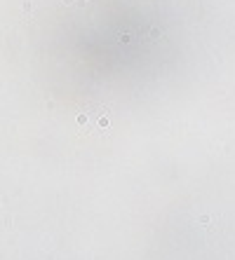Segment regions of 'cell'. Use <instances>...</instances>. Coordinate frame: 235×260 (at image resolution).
<instances>
[{"mask_svg":"<svg viewBox=\"0 0 235 260\" xmlns=\"http://www.w3.org/2000/svg\"><path fill=\"white\" fill-rule=\"evenodd\" d=\"M78 124L85 129H106L108 124V110L106 108H96V110H87L78 115Z\"/></svg>","mask_w":235,"mask_h":260,"instance_id":"obj_1","label":"cell"}]
</instances>
